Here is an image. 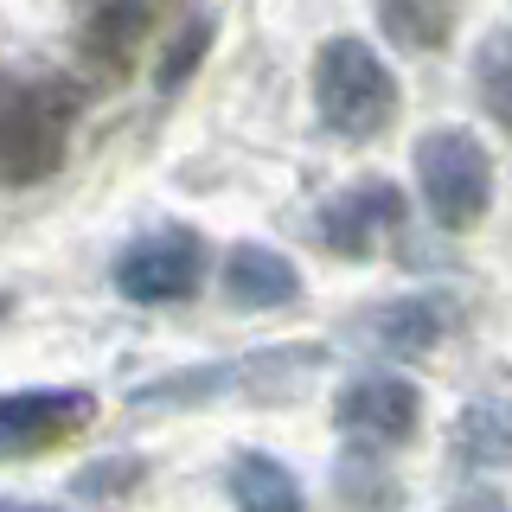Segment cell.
<instances>
[{
  "label": "cell",
  "instance_id": "1",
  "mask_svg": "<svg viewBox=\"0 0 512 512\" xmlns=\"http://www.w3.org/2000/svg\"><path fill=\"white\" fill-rule=\"evenodd\" d=\"M397 77L365 39H327L314 52V116L320 128H333L340 141H378L397 122Z\"/></svg>",
  "mask_w": 512,
  "mask_h": 512
},
{
  "label": "cell",
  "instance_id": "2",
  "mask_svg": "<svg viewBox=\"0 0 512 512\" xmlns=\"http://www.w3.org/2000/svg\"><path fill=\"white\" fill-rule=\"evenodd\" d=\"M416 192H423V212L442 231H474L493 205V154L480 148L474 128H429L416 141Z\"/></svg>",
  "mask_w": 512,
  "mask_h": 512
},
{
  "label": "cell",
  "instance_id": "3",
  "mask_svg": "<svg viewBox=\"0 0 512 512\" xmlns=\"http://www.w3.org/2000/svg\"><path fill=\"white\" fill-rule=\"evenodd\" d=\"M71 90L58 84H0V180L32 186L64 167L71 141Z\"/></svg>",
  "mask_w": 512,
  "mask_h": 512
},
{
  "label": "cell",
  "instance_id": "4",
  "mask_svg": "<svg viewBox=\"0 0 512 512\" xmlns=\"http://www.w3.org/2000/svg\"><path fill=\"white\" fill-rule=\"evenodd\" d=\"M116 295L141 301V308H167V301H192L205 282V244L186 231V224H167V231L135 237L116 256Z\"/></svg>",
  "mask_w": 512,
  "mask_h": 512
},
{
  "label": "cell",
  "instance_id": "5",
  "mask_svg": "<svg viewBox=\"0 0 512 512\" xmlns=\"http://www.w3.org/2000/svg\"><path fill=\"white\" fill-rule=\"evenodd\" d=\"M333 423L346 429L359 448H397L423 423V391L397 372H359L333 397Z\"/></svg>",
  "mask_w": 512,
  "mask_h": 512
},
{
  "label": "cell",
  "instance_id": "6",
  "mask_svg": "<svg viewBox=\"0 0 512 512\" xmlns=\"http://www.w3.org/2000/svg\"><path fill=\"white\" fill-rule=\"evenodd\" d=\"M397 224H404V192H397L391 180H352L340 186L327 205H320L314 218V237L327 244L333 256H372L378 237H391Z\"/></svg>",
  "mask_w": 512,
  "mask_h": 512
},
{
  "label": "cell",
  "instance_id": "7",
  "mask_svg": "<svg viewBox=\"0 0 512 512\" xmlns=\"http://www.w3.org/2000/svg\"><path fill=\"white\" fill-rule=\"evenodd\" d=\"M96 423L90 391H0V455H32Z\"/></svg>",
  "mask_w": 512,
  "mask_h": 512
},
{
  "label": "cell",
  "instance_id": "8",
  "mask_svg": "<svg viewBox=\"0 0 512 512\" xmlns=\"http://www.w3.org/2000/svg\"><path fill=\"white\" fill-rule=\"evenodd\" d=\"M218 288H224L231 308L269 314V308L301 301V269L288 263L282 250H269V244H231L224 250V269H218Z\"/></svg>",
  "mask_w": 512,
  "mask_h": 512
},
{
  "label": "cell",
  "instance_id": "9",
  "mask_svg": "<svg viewBox=\"0 0 512 512\" xmlns=\"http://www.w3.org/2000/svg\"><path fill=\"white\" fill-rule=\"evenodd\" d=\"M365 340L391 359H423L429 346L448 333V301L442 295H410V301H384V308L365 314Z\"/></svg>",
  "mask_w": 512,
  "mask_h": 512
},
{
  "label": "cell",
  "instance_id": "10",
  "mask_svg": "<svg viewBox=\"0 0 512 512\" xmlns=\"http://www.w3.org/2000/svg\"><path fill=\"white\" fill-rule=\"evenodd\" d=\"M224 487H231V506L237 512H301V480L288 474V461L263 455V448H244V455L231 461V474H224Z\"/></svg>",
  "mask_w": 512,
  "mask_h": 512
},
{
  "label": "cell",
  "instance_id": "11",
  "mask_svg": "<svg viewBox=\"0 0 512 512\" xmlns=\"http://www.w3.org/2000/svg\"><path fill=\"white\" fill-rule=\"evenodd\" d=\"M455 455L468 468H512V397H474L455 416Z\"/></svg>",
  "mask_w": 512,
  "mask_h": 512
},
{
  "label": "cell",
  "instance_id": "12",
  "mask_svg": "<svg viewBox=\"0 0 512 512\" xmlns=\"http://www.w3.org/2000/svg\"><path fill=\"white\" fill-rule=\"evenodd\" d=\"M154 26V0H84V45L96 58H128V45Z\"/></svg>",
  "mask_w": 512,
  "mask_h": 512
},
{
  "label": "cell",
  "instance_id": "13",
  "mask_svg": "<svg viewBox=\"0 0 512 512\" xmlns=\"http://www.w3.org/2000/svg\"><path fill=\"white\" fill-rule=\"evenodd\" d=\"M378 7V26L391 45H404V52H442L455 20H448L442 0H372Z\"/></svg>",
  "mask_w": 512,
  "mask_h": 512
},
{
  "label": "cell",
  "instance_id": "14",
  "mask_svg": "<svg viewBox=\"0 0 512 512\" xmlns=\"http://www.w3.org/2000/svg\"><path fill=\"white\" fill-rule=\"evenodd\" d=\"M474 96L487 122L512 141V32H487L474 52Z\"/></svg>",
  "mask_w": 512,
  "mask_h": 512
},
{
  "label": "cell",
  "instance_id": "15",
  "mask_svg": "<svg viewBox=\"0 0 512 512\" xmlns=\"http://www.w3.org/2000/svg\"><path fill=\"white\" fill-rule=\"evenodd\" d=\"M333 487H340V500L352 512H397V480L384 461H372V448H352V455L340 461V474H333Z\"/></svg>",
  "mask_w": 512,
  "mask_h": 512
},
{
  "label": "cell",
  "instance_id": "16",
  "mask_svg": "<svg viewBox=\"0 0 512 512\" xmlns=\"http://www.w3.org/2000/svg\"><path fill=\"white\" fill-rule=\"evenodd\" d=\"M205 52H212V20L205 13H192V20L167 39V52H160V64H154V90L160 96H173V90H186V77L205 64Z\"/></svg>",
  "mask_w": 512,
  "mask_h": 512
},
{
  "label": "cell",
  "instance_id": "17",
  "mask_svg": "<svg viewBox=\"0 0 512 512\" xmlns=\"http://www.w3.org/2000/svg\"><path fill=\"white\" fill-rule=\"evenodd\" d=\"M141 468H148L141 455H109V461H90V468L77 474L71 487L84 493V500H109V493H128V487H135Z\"/></svg>",
  "mask_w": 512,
  "mask_h": 512
},
{
  "label": "cell",
  "instance_id": "18",
  "mask_svg": "<svg viewBox=\"0 0 512 512\" xmlns=\"http://www.w3.org/2000/svg\"><path fill=\"white\" fill-rule=\"evenodd\" d=\"M0 512H64V506H39V500H0Z\"/></svg>",
  "mask_w": 512,
  "mask_h": 512
},
{
  "label": "cell",
  "instance_id": "19",
  "mask_svg": "<svg viewBox=\"0 0 512 512\" xmlns=\"http://www.w3.org/2000/svg\"><path fill=\"white\" fill-rule=\"evenodd\" d=\"M7 308H13V295H7V288H0V320H7Z\"/></svg>",
  "mask_w": 512,
  "mask_h": 512
}]
</instances>
